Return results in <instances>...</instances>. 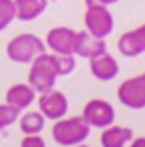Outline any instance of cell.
<instances>
[{"mask_svg":"<svg viewBox=\"0 0 145 147\" xmlns=\"http://www.w3.org/2000/svg\"><path fill=\"white\" fill-rule=\"evenodd\" d=\"M58 68H56V60L52 52H44L40 56H36L30 62V72H28V84L34 88L36 94L48 92L56 86L58 80Z\"/></svg>","mask_w":145,"mask_h":147,"instance_id":"obj_1","label":"cell"},{"mask_svg":"<svg viewBox=\"0 0 145 147\" xmlns=\"http://www.w3.org/2000/svg\"><path fill=\"white\" fill-rule=\"evenodd\" d=\"M90 133H92V127L84 121L82 115L56 119L54 127H52L54 141L62 147H74L78 143H84L90 137Z\"/></svg>","mask_w":145,"mask_h":147,"instance_id":"obj_2","label":"cell"},{"mask_svg":"<svg viewBox=\"0 0 145 147\" xmlns=\"http://www.w3.org/2000/svg\"><path fill=\"white\" fill-rule=\"evenodd\" d=\"M46 52V44L36 34H18L6 44V56L14 64H30L36 56Z\"/></svg>","mask_w":145,"mask_h":147,"instance_id":"obj_3","label":"cell"},{"mask_svg":"<svg viewBox=\"0 0 145 147\" xmlns=\"http://www.w3.org/2000/svg\"><path fill=\"white\" fill-rule=\"evenodd\" d=\"M84 26L86 30L96 36L105 40L111 32H113V14L109 10V6H101V4H88L86 6V14H84Z\"/></svg>","mask_w":145,"mask_h":147,"instance_id":"obj_4","label":"cell"},{"mask_svg":"<svg viewBox=\"0 0 145 147\" xmlns=\"http://www.w3.org/2000/svg\"><path fill=\"white\" fill-rule=\"evenodd\" d=\"M117 99L129 109L145 107V72L133 78H127L117 88Z\"/></svg>","mask_w":145,"mask_h":147,"instance_id":"obj_5","label":"cell"},{"mask_svg":"<svg viewBox=\"0 0 145 147\" xmlns=\"http://www.w3.org/2000/svg\"><path fill=\"white\" fill-rule=\"evenodd\" d=\"M82 117L90 127L103 129V127H107L115 121V109L109 101L96 98V99H90L84 105V115Z\"/></svg>","mask_w":145,"mask_h":147,"instance_id":"obj_6","label":"cell"},{"mask_svg":"<svg viewBox=\"0 0 145 147\" xmlns=\"http://www.w3.org/2000/svg\"><path fill=\"white\" fill-rule=\"evenodd\" d=\"M68 98L64 92L60 90H48V92H42L40 98H38V111L46 117V119H62L68 115Z\"/></svg>","mask_w":145,"mask_h":147,"instance_id":"obj_7","label":"cell"},{"mask_svg":"<svg viewBox=\"0 0 145 147\" xmlns=\"http://www.w3.org/2000/svg\"><path fill=\"white\" fill-rule=\"evenodd\" d=\"M76 32L74 28H68V26H56L48 30L46 34V50H50L52 54H68V56H74V44H76Z\"/></svg>","mask_w":145,"mask_h":147,"instance_id":"obj_8","label":"cell"},{"mask_svg":"<svg viewBox=\"0 0 145 147\" xmlns=\"http://www.w3.org/2000/svg\"><path fill=\"white\" fill-rule=\"evenodd\" d=\"M90 72L92 76L99 82H111L115 80V76L119 74V64L117 60L105 50L101 54H97L94 58H90Z\"/></svg>","mask_w":145,"mask_h":147,"instance_id":"obj_9","label":"cell"},{"mask_svg":"<svg viewBox=\"0 0 145 147\" xmlns=\"http://www.w3.org/2000/svg\"><path fill=\"white\" fill-rule=\"evenodd\" d=\"M117 50L125 58H137L145 54V24L121 34L117 40Z\"/></svg>","mask_w":145,"mask_h":147,"instance_id":"obj_10","label":"cell"},{"mask_svg":"<svg viewBox=\"0 0 145 147\" xmlns=\"http://www.w3.org/2000/svg\"><path fill=\"white\" fill-rule=\"evenodd\" d=\"M105 40L92 36L88 30H82V32H76V44H74V56H80V58H94L97 54L105 52Z\"/></svg>","mask_w":145,"mask_h":147,"instance_id":"obj_11","label":"cell"},{"mask_svg":"<svg viewBox=\"0 0 145 147\" xmlns=\"http://www.w3.org/2000/svg\"><path fill=\"white\" fill-rule=\"evenodd\" d=\"M131 139H133V129L125 125H115V123L103 127L99 137L101 147H127Z\"/></svg>","mask_w":145,"mask_h":147,"instance_id":"obj_12","label":"cell"},{"mask_svg":"<svg viewBox=\"0 0 145 147\" xmlns=\"http://www.w3.org/2000/svg\"><path fill=\"white\" fill-rule=\"evenodd\" d=\"M34 99H36V92L30 84H14L6 92V103H10L12 107H16L20 111L30 107L34 103Z\"/></svg>","mask_w":145,"mask_h":147,"instance_id":"obj_13","label":"cell"},{"mask_svg":"<svg viewBox=\"0 0 145 147\" xmlns=\"http://www.w3.org/2000/svg\"><path fill=\"white\" fill-rule=\"evenodd\" d=\"M48 2H50V0H14L16 20L32 22V20L40 18V16L46 12Z\"/></svg>","mask_w":145,"mask_h":147,"instance_id":"obj_14","label":"cell"},{"mask_svg":"<svg viewBox=\"0 0 145 147\" xmlns=\"http://www.w3.org/2000/svg\"><path fill=\"white\" fill-rule=\"evenodd\" d=\"M18 121H20V129L24 135H40L44 131L46 117L40 111H26L24 115L18 117Z\"/></svg>","mask_w":145,"mask_h":147,"instance_id":"obj_15","label":"cell"},{"mask_svg":"<svg viewBox=\"0 0 145 147\" xmlns=\"http://www.w3.org/2000/svg\"><path fill=\"white\" fill-rule=\"evenodd\" d=\"M16 20V8L14 0H0V32Z\"/></svg>","mask_w":145,"mask_h":147,"instance_id":"obj_16","label":"cell"},{"mask_svg":"<svg viewBox=\"0 0 145 147\" xmlns=\"http://www.w3.org/2000/svg\"><path fill=\"white\" fill-rule=\"evenodd\" d=\"M20 117V109L12 107L10 103H0V131L14 125Z\"/></svg>","mask_w":145,"mask_h":147,"instance_id":"obj_17","label":"cell"},{"mask_svg":"<svg viewBox=\"0 0 145 147\" xmlns=\"http://www.w3.org/2000/svg\"><path fill=\"white\" fill-rule=\"evenodd\" d=\"M56 60V68H58V76H70L76 70V56H68V54H54Z\"/></svg>","mask_w":145,"mask_h":147,"instance_id":"obj_18","label":"cell"},{"mask_svg":"<svg viewBox=\"0 0 145 147\" xmlns=\"http://www.w3.org/2000/svg\"><path fill=\"white\" fill-rule=\"evenodd\" d=\"M20 147H46V141L40 135H26L22 139Z\"/></svg>","mask_w":145,"mask_h":147,"instance_id":"obj_19","label":"cell"},{"mask_svg":"<svg viewBox=\"0 0 145 147\" xmlns=\"http://www.w3.org/2000/svg\"><path fill=\"white\" fill-rule=\"evenodd\" d=\"M86 6L88 4H101V6H111V4H117L119 0H84Z\"/></svg>","mask_w":145,"mask_h":147,"instance_id":"obj_20","label":"cell"},{"mask_svg":"<svg viewBox=\"0 0 145 147\" xmlns=\"http://www.w3.org/2000/svg\"><path fill=\"white\" fill-rule=\"evenodd\" d=\"M129 147H145V137H133L129 141Z\"/></svg>","mask_w":145,"mask_h":147,"instance_id":"obj_21","label":"cell"},{"mask_svg":"<svg viewBox=\"0 0 145 147\" xmlns=\"http://www.w3.org/2000/svg\"><path fill=\"white\" fill-rule=\"evenodd\" d=\"M74 147H90V145H86V141H84V143H78V145H74Z\"/></svg>","mask_w":145,"mask_h":147,"instance_id":"obj_22","label":"cell"},{"mask_svg":"<svg viewBox=\"0 0 145 147\" xmlns=\"http://www.w3.org/2000/svg\"><path fill=\"white\" fill-rule=\"evenodd\" d=\"M50 2H56V0H50Z\"/></svg>","mask_w":145,"mask_h":147,"instance_id":"obj_23","label":"cell"}]
</instances>
